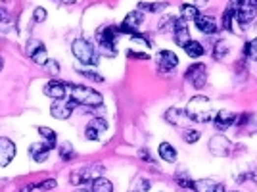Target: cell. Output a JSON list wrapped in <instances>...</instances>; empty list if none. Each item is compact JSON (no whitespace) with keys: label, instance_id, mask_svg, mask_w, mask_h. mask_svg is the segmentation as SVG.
<instances>
[{"label":"cell","instance_id":"obj_1","mask_svg":"<svg viewBox=\"0 0 257 192\" xmlns=\"http://www.w3.org/2000/svg\"><path fill=\"white\" fill-rule=\"evenodd\" d=\"M69 91H71L69 98L75 100L79 106H85V108H98L100 104H102V95L96 93L94 89H90V87L69 85Z\"/></svg>","mask_w":257,"mask_h":192},{"label":"cell","instance_id":"obj_2","mask_svg":"<svg viewBox=\"0 0 257 192\" xmlns=\"http://www.w3.org/2000/svg\"><path fill=\"white\" fill-rule=\"evenodd\" d=\"M186 115L190 121L196 123H207L211 119V108H209V100L205 96H194L188 106H186Z\"/></svg>","mask_w":257,"mask_h":192},{"label":"cell","instance_id":"obj_3","mask_svg":"<svg viewBox=\"0 0 257 192\" xmlns=\"http://www.w3.org/2000/svg\"><path fill=\"white\" fill-rule=\"evenodd\" d=\"M71 50H73V56L83 64H86V65H96L98 64L100 54L94 50V46L85 38H75L73 44H71Z\"/></svg>","mask_w":257,"mask_h":192},{"label":"cell","instance_id":"obj_4","mask_svg":"<svg viewBox=\"0 0 257 192\" xmlns=\"http://www.w3.org/2000/svg\"><path fill=\"white\" fill-rule=\"evenodd\" d=\"M234 16H236L238 23L242 25V27H248L254 18H256V12H257V2L256 0H244L240 6H236L234 10Z\"/></svg>","mask_w":257,"mask_h":192},{"label":"cell","instance_id":"obj_5","mask_svg":"<svg viewBox=\"0 0 257 192\" xmlns=\"http://www.w3.org/2000/svg\"><path fill=\"white\" fill-rule=\"evenodd\" d=\"M79 104L71 98H61V100H54L52 108H50V114L54 115L56 119H67L69 115L73 114V110L77 108Z\"/></svg>","mask_w":257,"mask_h":192},{"label":"cell","instance_id":"obj_6","mask_svg":"<svg viewBox=\"0 0 257 192\" xmlns=\"http://www.w3.org/2000/svg\"><path fill=\"white\" fill-rule=\"evenodd\" d=\"M25 54L31 58L37 65H44V64L48 62V58H46V48H44V44L40 42L39 38H31V40L27 42Z\"/></svg>","mask_w":257,"mask_h":192},{"label":"cell","instance_id":"obj_7","mask_svg":"<svg viewBox=\"0 0 257 192\" xmlns=\"http://www.w3.org/2000/svg\"><path fill=\"white\" fill-rule=\"evenodd\" d=\"M142 23H144V14L140 10H135V12L127 14V18L123 19V25L119 29H121V33H127V35L133 37V35L139 33V27Z\"/></svg>","mask_w":257,"mask_h":192},{"label":"cell","instance_id":"obj_8","mask_svg":"<svg viewBox=\"0 0 257 192\" xmlns=\"http://www.w3.org/2000/svg\"><path fill=\"white\" fill-rule=\"evenodd\" d=\"M156 62H158V69L161 73H169V71H175L178 65V58L175 52L171 50H159L158 56H156Z\"/></svg>","mask_w":257,"mask_h":192},{"label":"cell","instance_id":"obj_9","mask_svg":"<svg viewBox=\"0 0 257 192\" xmlns=\"http://www.w3.org/2000/svg\"><path fill=\"white\" fill-rule=\"evenodd\" d=\"M205 77H207V69H205L203 64H194V65H190V67L186 69V73H184V79L190 81L196 89H201V87L205 85Z\"/></svg>","mask_w":257,"mask_h":192},{"label":"cell","instance_id":"obj_10","mask_svg":"<svg viewBox=\"0 0 257 192\" xmlns=\"http://www.w3.org/2000/svg\"><path fill=\"white\" fill-rule=\"evenodd\" d=\"M67 91H69V85H65V83H61V81H56V79H52V81H48L46 85H44V95L48 96V98H52V100H61V98H67Z\"/></svg>","mask_w":257,"mask_h":192},{"label":"cell","instance_id":"obj_11","mask_svg":"<svg viewBox=\"0 0 257 192\" xmlns=\"http://www.w3.org/2000/svg\"><path fill=\"white\" fill-rule=\"evenodd\" d=\"M16 156V144L10 138H0V167H6Z\"/></svg>","mask_w":257,"mask_h":192},{"label":"cell","instance_id":"obj_12","mask_svg":"<svg viewBox=\"0 0 257 192\" xmlns=\"http://www.w3.org/2000/svg\"><path fill=\"white\" fill-rule=\"evenodd\" d=\"M56 146V142H48V140H44V142H37V144H33L31 148H29V152H31V158L35 160V161H46V158H48V154L50 150Z\"/></svg>","mask_w":257,"mask_h":192},{"label":"cell","instance_id":"obj_13","mask_svg":"<svg viewBox=\"0 0 257 192\" xmlns=\"http://www.w3.org/2000/svg\"><path fill=\"white\" fill-rule=\"evenodd\" d=\"M209 150L211 154H215V156H221V158H225V156H228L230 150H232V146H230V142L225 138V136H213L211 138V142H209Z\"/></svg>","mask_w":257,"mask_h":192},{"label":"cell","instance_id":"obj_14","mask_svg":"<svg viewBox=\"0 0 257 192\" xmlns=\"http://www.w3.org/2000/svg\"><path fill=\"white\" fill-rule=\"evenodd\" d=\"M194 23H196V27L203 35H213V33H217L219 29L217 19L211 18V16H198V18L194 19Z\"/></svg>","mask_w":257,"mask_h":192},{"label":"cell","instance_id":"obj_15","mask_svg":"<svg viewBox=\"0 0 257 192\" xmlns=\"http://www.w3.org/2000/svg\"><path fill=\"white\" fill-rule=\"evenodd\" d=\"M173 35H175V42H177L178 46H186L192 38H190V31L186 29V25H184V21L182 19H177V25H175V31H173Z\"/></svg>","mask_w":257,"mask_h":192},{"label":"cell","instance_id":"obj_16","mask_svg":"<svg viewBox=\"0 0 257 192\" xmlns=\"http://www.w3.org/2000/svg\"><path fill=\"white\" fill-rule=\"evenodd\" d=\"M232 123H236V115L232 114V112H227V110L217 112V115H215V127H217L219 131H227Z\"/></svg>","mask_w":257,"mask_h":192},{"label":"cell","instance_id":"obj_17","mask_svg":"<svg viewBox=\"0 0 257 192\" xmlns=\"http://www.w3.org/2000/svg\"><path fill=\"white\" fill-rule=\"evenodd\" d=\"M119 33H121V29H119L117 25H106L104 29H100L98 31L96 38H98V40H104V42H112V44H115Z\"/></svg>","mask_w":257,"mask_h":192},{"label":"cell","instance_id":"obj_18","mask_svg":"<svg viewBox=\"0 0 257 192\" xmlns=\"http://www.w3.org/2000/svg\"><path fill=\"white\" fill-rule=\"evenodd\" d=\"M92 171V167H85V169H77V171L71 173V177H69V181H71V185H75V187H79L83 183H86L88 179H92L94 177V173ZM96 179V177H94Z\"/></svg>","mask_w":257,"mask_h":192},{"label":"cell","instance_id":"obj_19","mask_svg":"<svg viewBox=\"0 0 257 192\" xmlns=\"http://www.w3.org/2000/svg\"><path fill=\"white\" fill-rule=\"evenodd\" d=\"M90 192H114V185L104 177H96L90 183Z\"/></svg>","mask_w":257,"mask_h":192},{"label":"cell","instance_id":"obj_20","mask_svg":"<svg viewBox=\"0 0 257 192\" xmlns=\"http://www.w3.org/2000/svg\"><path fill=\"white\" fill-rule=\"evenodd\" d=\"M159 158L165 160V161H169V163H173V161L177 160L175 146H171L169 142H161V144H159Z\"/></svg>","mask_w":257,"mask_h":192},{"label":"cell","instance_id":"obj_21","mask_svg":"<svg viewBox=\"0 0 257 192\" xmlns=\"http://www.w3.org/2000/svg\"><path fill=\"white\" fill-rule=\"evenodd\" d=\"M198 16H200L198 6H194V4H182V6H180V19H182V21L196 19Z\"/></svg>","mask_w":257,"mask_h":192},{"label":"cell","instance_id":"obj_22","mask_svg":"<svg viewBox=\"0 0 257 192\" xmlns=\"http://www.w3.org/2000/svg\"><path fill=\"white\" fill-rule=\"evenodd\" d=\"M167 8V2H140L139 4V10L140 12H163Z\"/></svg>","mask_w":257,"mask_h":192},{"label":"cell","instance_id":"obj_23","mask_svg":"<svg viewBox=\"0 0 257 192\" xmlns=\"http://www.w3.org/2000/svg\"><path fill=\"white\" fill-rule=\"evenodd\" d=\"M165 119H167L169 123H177V125H182V121H184V119H188V115H186V112H182V110L171 108V110L165 114Z\"/></svg>","mask_w":257,"mask_h":192},{"label":"cell","instance_id":"obj_24","mask_svg":"<svg viewBox=\"0 0 257 192\" xmlns=\"http://www.w3.org/2000/svg\"><path fill=\"white\" fill-rule=\"evenodd\" d=\"M184 52H186L190 58H200V56H203V54H205L203 46L200 44L198 40H190V42L184 46Z\"/></svg>","mask_w":257,"mask_h":192},{"label":"cell","instance_id":"obj_25","mask_svg":"<svg viewBox=\"0 0 257 192\" xmlns=\"http://www.w3.org/2000/svg\"><path fill=\"white\" fill-rule=\"evenodd\" d=\"M228 50H230V44L227 42V40H219L217 44H215V50H213V58L215 60H225L227 54H228Z\"/></svg>","mask_w":257,"mask_h":192},{"label":"cell","instance_id":"obj_26","mask_svg":"<svg viewBox=\"0 0 257 192\" xmlns=\"http://www.w3.org/2000/svg\"><path fill=\"white\" fill-rule=\"evenodd\" d=\"M217 183L215 181H211V179H205V181H194V185H192V191L196 192H209L213 187H215Z\"/></svg>","mask_w":257,"mask_h":192},{"label":"cell","instance_id":"obj_27","mask_svg":"<svg viewBox=\"0 0 257 192\" xmlns=\"http://www.w3.org/2000/svg\"><path fill=\"white\" fill-rule=\"evenodd\" d=\"M98 50H100V54H104V56H108V58H114L115 54H117L115 44H112V42H104V40H98Z\"/></svg>","mask_w":257,"mask_h":192},{"label":"cell","instance_id":"obj_28","mask_svg":"<svg viewBox=\"0 0 257 192\" xmlns=\"http://www.w3.org/2000/svg\"><path fill=\"white\" fill-rule=\"evenodd\" d=\"M59 158H61L63 161H69V160L75 158V150H73V146H71L69 142H65V144L59 148Z\"/></svg>","mask_w":257,"mask_h":192},{"label":"cell","instance_id":"obj_29","mask_svg":"<svg viewBox=\"0 0 257 192\" xmlns=\"http://www.w3.org/2000/svg\"><path fill=\"white\" fill-rule=\"evenodd\" d=\"M232 19H236L234 12H232L230 8H227V12H225V16H223V29L232 31Z\"/></svg>","mask_w":257,"mask_h":192},{"label":"cell","instance_id":"obj_30","mask_svg":"<svg viewBox=\"0 0 257 192\" xmlns=\"http://www.w3.org/2000/svg\"><path fill=\"white\" fill-rule=\"evenodd\" d=\"M88 127H92V129H96L98 133H104L106 129H108V121L104 119V117H94L90 123H88Z\"/></svg>","mask_w":257,"mask_h":192},{"label":"cell","instance_id":"obj_31","mask_svg":"<svg viewBox=\"0 0 257 192\" xmlns=\"http://www.w3.org/2000/svg\"><path fill=\"white\" fill-rule=\"evenodd\" d=\"M39 134L48 142H56L58 140V134L54 133L52 129H48V127H39Z\"/></svg>","mask_w":257,"mask_h":192},{"label":"cell","instance_id":"obj_32","mask_svg":"<svg viewBox=\"0 0 257 192\" xmlns=\"http://www.w3.org/2000/svg\"><path fill=\"white\" fill-rule=\"evenodd\" d=\"M77 73L85 77V79H88V81H94V83H102L104 81V77L100 75V73H94V71H88V69H77Z\"/></svg>","mask_w":257,"mask_h":192},{"label":"cell","instance_id":"obj_33","mask_svg":"<svg viewBox=\"0 0 257 192\" xmlns=\"http://www.w3.org/2000/svg\"><path fill=\"white\" fill-rule=\"evenodd\" d=\"M246 56L252 58V60H257V38H254L252 42L246 44Z\"/></svg>","mask_w":257,"mask_h":192},{"label":"cell","instance_id":"obj_34","mask_svg":"<svg viewBox=\"0 0 257 192\" xmlns=\"http://www.w3.org/2000/svg\"><path fill=\"white\" fill-rule=\"evenodd\" d=\"M58 187V183H56V179H46V181H42L37 185V189L39 191H54Z\"/></svg>","mask_w":257,"mask_h":192},{"label":"cell","instance_id":"obj_35","mask_svg":"<svg viewBox=\"0 0 257 192\" xmlns=\"http://www.w3.org/2000/svg\"><path fill=\"white\" fill-rule=\"evenodd\" d=\"M175 181H177V185H180L182 189H192V185H194V181H190L186 175H177Z\"/></svg>","mask_w":257,"mask_h":192},{"label":"cell","instance_id":"obj_36","mask_svg":"<svg viewBox=\"0 0 257 192\" xmlns=\"http://www.w3.org/2000/svg\"><path fill=\"white\" fill-rule=\"evenodd\" d=\"M42 67H44V69H46L48 73H54V75H56V73H58V71H59L58 62H54V60H48V62H46V64H44Z\"/></svg>","mask_w":257,"mask_h":192},{"label":"cell","instance_id":"obj_37","mask_svg":"<svg viewBox=\"0 0 257 192\" xmlns=\"http://www.w3.org/2000/svg\"><path fill=\"white\" fill-rule=\"evenodd\" d=\"M182 136H184V140H186L188 144H192V142H196V140L200 138V133L198 131H192V129H190V131H184Z\"/></svg>","mask_w":257,"mask_h":192},{"label":"cell","instance_id":"obj_38","mask_svg":"<svg viewBox=\"0 0 257 192\" xmlns=\"http://www.w3.org/2000/svg\"><path fill=\"white\" fill-rule=\"evenodd\" d=\"M33 18L37 23H42L44 19H46V10L44 8H35V12H33Z\"/></svg>","mask_w":257,"mask_h":192},{"label":"cell","instance_id":"obj_39","mask_svg":"<svg viewBox=\"0 0 257 192\" xmlns=\"http://www.w3.org/2000/svg\"><path fill=\"white\" fill-rule=\"evenodd\" d=\"M85 136L88 138V140H98L100 133L96 129H92V127H86V131H85Z\"/></svg>","mask_w":257,"mask_h":192},{"label":"cell","instance_id":"obj_40","mask_svg":"<svg viewBox=\"0 0 257 192\" xmlns=\"http://www.w3.org/2000/svg\"><path fill=\"white\" fill-rule=\"evenodd\" d=\"M127 56L129 58H137V60H148V54H146V52H133V50H131V52H127Z\"/></svg>","mask_w":257,"mask_h":192},{"label":"cell","instance_id":"obj_41","mask_svg":"<svg viewBox=\"0 0 257 192\" xmlns=\"http://www.w3.org/2000/svg\"><path fill=\"white\" fill-rule=\"evenodd\" d=\"M140 158H142L144 161H152V158H150V154H148V150H140Z\"/></svg>","mask_w":257,"mask_h":192},{"label":"cell","instance_id":"obj_42","mask_svg":"<svg viewBox=\"0 0 257 192\" xmlns=\"http://www.w3.org/2000/svg\"><path fill=\"white\" fill-rule=\"evenodd\" d=\"M33 189H37V187H35V185H25L23 191H20V192H33Z\"/></svg>","mask_w":257,"mask_h":192},{"label":"cell","instance_id":"obj_43","mask_svg":"<svg viewBox=\"0 0 257 192\" xmlns=\"http://www.w3.org/2000/svg\"><path fill=\"white\" fill-rule=\"evenodd\" d=\"M142 191L144 192L150 191V181H142Z\"/></svg>","mask_w":257,"mask_h":192},{"label":"cell","instance_id":"obj_44","mask_svg":"<svg viewBox=\"0 0 257 192\" xmlns=\"http://www.w3.org/2000/svg\"><path fill=\"white\" fill-rule=\"evenodd\" d=\"M213 192H225V185H215V187H213Z\"/></svg>","mask_w":257,"mask_h":192},{"label":"cell","instance_id":"obj_45","mask_svg":"<svg viewBox=\"0 0 257 192\" xmlns=\"http://www.w3.org/2000/svg\"><path fill=\"white\" fill-rule=\"evenodd\" d=\"M209 0H194V6H205Z\"/></svg>","mask_w":257,"mask_h":192},{"label":"cell","instance_id":"obj_46","mask_svg":"<svg viewBox=\"0 0 257 192\" xmlns=\"http://www.w3.org/2000/svg\"><path fill=\"white\" fill-rule=\"evenodd\" d=\"M61 4H75V0H59Z\"/></svg>","mask_w":257,"mask_h":192},{"label":"cell","instance_id":"obj_47","mask_svg":"<svg viewBox=\"0 0 257 192\" xmlns=\"http://www.w3.org/2000/svg\"><path fill=\"white\" fill-rule=\"evenodd\" d=\"M0 71H2V60H0Z\"/></svg>","mask_w":257,"mask_h":192},{"label":"cell","instance_id":"obj_48","mask_svg":"<svg viewBox=\"0 0 257 192\" xmlns=\"http://www.w3.org/2000/svg\"><path fill=\"white\" fill-rule=\"evenodd\" d=\"M209 192H213V189H211V191H209Z\"/></svg>","mask_w":257,"mask_h":192},{"label":"cell","instance_id":"obj_49","mask_svg":"<svg viewBox=\"0 0 257 192\" xmlns=\"http://www.w3.org/2000/svg\"><path fill=\"white\" fill-rule=\"evenodd\" d=\"M234 192H236V191H234Z\"/></svg>","mask_w":257,"mask_h":192}]
</instances>
